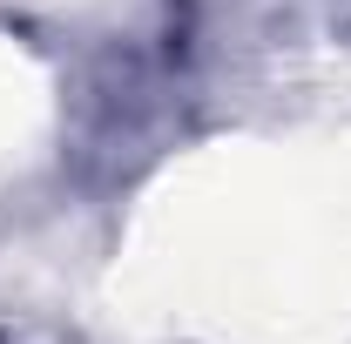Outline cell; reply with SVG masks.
<instances>
[{"label":"cell","mask_w":351,"mask_h":344,"mask_svg":"<svg viewBox=\"0 0 351 344\" xmlns=\"http://www.w3.org/2000/svg\"><path fill=\"white\" fill-rule=\"evenodd\" d=\"M169 129V75L142 54L115 47L88 68L75 101V162L101 182H129Z\"/></svg>","instance_id":"6da1fadb"},{"label":"cell","mask_w":351,"mask_h":344,"mask_svg":"<svg viewBox=\"0 0 351 344\" xmlns=\"http://www.w3.org/2000/svg\"><path fill=\"white\" fill-rule=\"evenodd\" d=\"M0 344H21V338H0Z\"/></svg>","instance_id":"7a4b0ae2"}]
</instances>
